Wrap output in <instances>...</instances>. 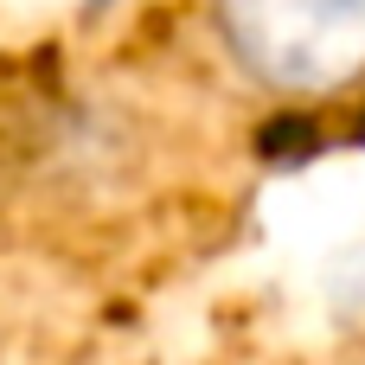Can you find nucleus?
Here are the masks:
<instances>
[{
	"label": "nucleus",
	"instance_id": "f257e3e1",
	"mask_svg": "<svg viewBox=\"0 0 365 365\" xmlns=\"http://www.w3.org/2000/svg\"><path fill=\"white\" fill-rule=\"evenodd\" d=\"M225 64L282 103H327L365 83V0H205Z\"/></svg>",
	"mask_w": 365,
	"mask_h": 365
}]
</instances>
